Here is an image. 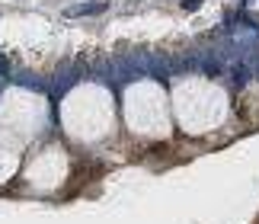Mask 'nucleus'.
<instances>
[{
    "instance_id": "7ed1b4c3",
    "label": "nucleus",
    "mask_w": 259,
    "mask_h": 224,
    "mask_svg": "<svg viewBox=\"0 0 259 224\" xmlns=\"http://www.w3.org/2000/svg\"><path fill=\"white\" fill-rule=\"evenodd\" d=\"M125 125L147 138H160L170 131V116H166V96L163 90L141 80L125 90Z\"/></svg>"
},
{
    "instance_id": "f257e3e1",
    "label": "nucleus",
    "mask_w": 259,
    "mask_h": 224,
    "mask_svg": "<svg viewBox=\"0 0 259 224\" xmlns=\"http://www.w3.org/2000/svg\"><path fill=\"white\" fill-rule=\"evenodd\" d=\"M173 106H176V119L186 131H211L227 122L231 112V99L218 84L205 77H183L173 84Z\"/></svg>"
},
{
    "instance_id": "f03ea898",
    "label": "nucleus",
    "mask_w": 259,
    "mask_h": 224,
    "mask_svg": "<svg viewBox=\"0 0 259 224\" xmlns=\"http://www.w3.org/2000/svg\"><path fill=\"white\" fill-rule=\"evenodd\" d=\"M112 99H109L106 87L83 84L77 87L61 106V122L64 131L74 141H99L112 128Z\"/></svg>"
}]
</instances>
